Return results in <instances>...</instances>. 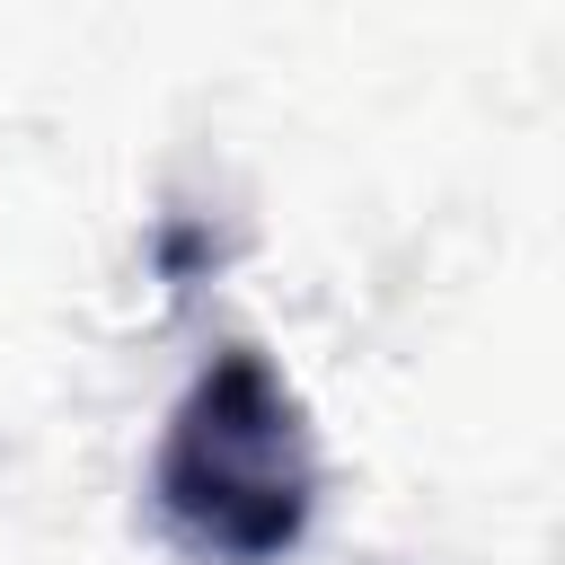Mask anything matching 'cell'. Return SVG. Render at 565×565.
<instances>
[{"mask_svg": "<svg viewBox=\"0 0 565 565\" xmlns=\"http://www.w3.org/2000/svg\"><path fill=\"white\" fill-rule=\"evenodd\" d=\"M159 512L203 556H274L309 512V441L256 353H230L159 450Z\"/></svg>", "mask_w": 565, "mask_h": 565, "instance_id": "6da1fadb", "label": "cell"}]
</instances>
